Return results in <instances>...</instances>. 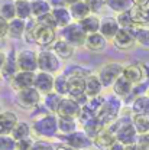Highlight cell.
I'll list each match as a JSON object with an SVG mask.
<instances>
[{
    "label": "cell",
    "instance_id": "cell-18",
    "mask_svg": "<svg viewBox=\"0 0 149 150\" xmlns=\"http://www.w3.org/2000/svg\"><path fill=\"white\" fill-rule=\"evenodd\" d=\"M116 142H117L116 134H114L109 127H104V129L93 139L94 146L98 147V149H101V150H107L113 143H116Z\"/></svg>",
    "mask_w": 149,
    "mask_h": 150
},
{
    "label": "cell",
    "instance_id": "cell-43",
    "mask_svg": "<svg viewBox=\"0 0 149 150\" xmlns=\"http://www.w3.org/2000/svg\"><path fill=\"white\" fill-rule=\"evenodd\" d=\"M38 28V20L35 18H31L26 20V29H25V35L23 40L28 43H35V30Z\"/></svg>",
    "mask_w": 149,
    "mask_h": 150
},
{
    "label": "cell",
    "instance_id": "cell-51",
    "mask_svg": "<svg viewBox=\"0 0 149 150\" xmlns=\"http://www.w3.org/2000/svg\"><path fill=\"white\" fill-rule=\"evenodd\" d=\"M34 139H26V140H22V142H18V150H31L32 149V144H34Z\"/></svg>",
    "mask_w": 149,
    "mask_h": 150
},
{
    "label": "cell",
    "instance_id": "cell-29",
    "mask_svg": "<svg viewBox=\"0 0 149 150\" xmlns=\"http://www.w3.org/2000/svg\"><path fill=\"white\" fill-rule=\"evenodd\" d=\"M25 29H26V20L15 18L13 20L9 22V33H7V36L12 38V39H23Z\"/></svg>",
    "mask_w": 149,
    "mask_h": 150
},
{
    "label": "cell",
    "instance_id": "cell-40",
    "mask_svg": "<svg viewBox=\"0 0 149 150\" xmlns=\"http://www.w3.org/2000/svg\"><path fill=\"white\" fill-rule=\"evenodd\" d=\"M133 35L136 38V43L145 49H149V28H135Z\"/></svg>",
    "mask_w": 149,
    "mask_h": 150
},
{
    "label": "cell",
    "instance_id": "cell-22",
    "mask_svg": "<svg viewBox=\"0 0 149 150\" xmlns=\"http://www.w3.org/2000/svg\"><path fill=\"white\" fill-rule=\"evenodd\" d=\"M103 84L98 78L97 72L88 75L86 78V94L88 95V98H94V97H98L101 95V91H103Z\"/></svg>",
    "mask_w": 149,
    "mask_h": 150
},
{
    "label": "cell",
    "instance_id": "cell-62",
    "mask_svg": "<svg viewBox=\"0 0 149 150\" xmlns=\"http://www.w3.org/2000/svg\"><path fill=\"white\" fill-rule=\"evenodd\" d=\"M146 95H148V97H149V90H148V94H146Z\"/></svg>",
    "mask_w": 149,
    "mask_h": 150
},
{
    "label": "cell",
    "instance_id": "cell-54",
    "mask_svg": "<svg viewBox=\"0 0 149 150\" xmlns=\"http://www.w3.org/2000/svg\"><path fill=\"white\" fill-rule=\"evenodd\" d=\"M107 150H126V146H125V144H122L120 142H116V143H113Z\"/></svg>",
    "mask_w": 149,
    "mask_h": 150
},
{
    "label": "cell",
    "instance_id": "cell-46",
    "mask_svg": "<svg viewBox=\"0 0 149 150\" xmlns=\"http://www.w3.org/2000/svg\"><path fill=\"white\" fill-rule=\"evenodd\" d=\"M84 1L90 7L93 15H98L103 10V7L106 6V0H84Z\"/></svg>",
    "mask_w": 149,
    "mask_h": 150
},
{
    "label": "cell",
    "instance_id": "cell-37",
    "mask_svg": "<svg viewBox=\"0 0 149 150\" xmlns=\"http://www.w3.org/2000/svg\"><path fill=\"white\" fill-rule=\"evenodd\" d=\"M52 12V7L51 4L48 3V0H36V1H32V18L39 19L48 13Z\"/></svg>",
    "mask_w": 149,
    "mask_h": 150
},
{
    "label": "cell",
    "instance_id": "cell-7",
    "mask_svg": "<svg viewBox=\"0 0 149 150\" xmlns=\"http://www.w3.org/2000/svg\"><path fill=\"white\" fill-rule=\"evenodd\" d=\"M56 139H59L65 146H68L70 149L73 150H86L88 147H91V146H94L93 139L88 137L83 130H77L74 133H71V134H67V136L58 134Z\"/></svg>",
    "mask_w": 149,
    "mask_h": 150
},
{
    "label": "cell",
    "instance_id": "cell-56",
    "mask_svg": "<svg viewBox=\"0 0 149 150\" xmlns=\"http://www.w3.org/2000/svg\"><path fill=\"white\" fill-rule=\"evenodd\" d=\"M67 1V6L70 7V6H73V4H77V3H80V1H84V0H65Z\"/></svg>",
    "mask_w": 149,
    "mask_h": 150
},
{
    "label": "cell",
    "instance_id": "cell-3",
    "mask_svg": "<svg viewBox=\"0 0 149 150\" xmlns=\"http://www.w3.org/2000/svg\"><path fill=\"white\" fill-rule=\"evenodd\" d=\"M122 107H123V100L119 98L117 95L110 94L106 97V101L103 104V107L100 108V111L97 112V118L98 121L107 127L110 126L113 121H116L119 117H120V111H122Z\"/></svg>",
    "mask_w": 149,
    "mask_h": 150
},
{
    "label": "cell",
    "instance_id": "cell-1",
    "mask_svg": "<svg viewBox=\"0 0 149 150\" xmlns=\"http://www.w3.org/2000/svg\"><path fill=\"white\" fill-rule=\"evenodd\" d=\"M110 130L116 134L117 142H120L125 146H130V144H136L138 143V131L133 126L132 121V115H120L116 121H113L110 126H107Z\"/></svg>",
    "mask_w": 149,
    "mask_h": 150
},
{
    "label": "cell",
    "instance_id": "cell-57",
    "mask_svg": "<svg viewBox=\"0 0 149 150\" xmlns=\"http://www.w3.org/2000/svg\"><path fill=\"white\" fill-rule=\"evenodd\" d=\"M126 150H142L139 146H138V143L136 144H130V146H126Z\"/></svg>",
    "mask_w": 149,
    "mask_h": 150
},
{
    "label": "cell",
    "instance_id": "cell-34",
    "mask_svg": "<svg viewBox=\"0 0 149 150\" xmlns=\"http://www.w3.org/2000/svg\"><path fill=\"white\" fill-rule=\"evenodd\" d=\"M58 130L59 134H71L78 130V120L68 118V117H58Z\"/></svg>",
    "mask_w": 149,
    "mask_h": 150
},
{
    "label": "cell",
    "instance_id": "cell-8",
    "mask_svg": "<svg viewBox=\"0 0 149 150\" xmlns=\"http://www.w3.org/2000/svg\"><path fill=\"white\" fill-rule=\"evenodd\" d=\"M42 100H43V95L35 87L18 91L15 95V103L20 108H25V110H34L39 104H42Z\"/></svg>",
    "mask_w": 149,
    "mask_h": 150
},
{
    "label": "cell",
    "instance_id": "cell-14",
    "mask_svg": "<svg viewBox=\"0 0 149 150\" xmlns=\"http://www.w3.org/2000/svg\"><path fill=\"white\" fill-rule=\"evenodd\" d=\"M54 85H55V75L48 74V72H42V71H36L34 87L42 95L52 93L54 91Z\"/></svg>",
    "mask_w": 149,
    "mask_h": 150
},
{
    "label": "cell",
    "instance_id": "cell-38",
    "mask_svg": "<svg viewBox=\"0 0 149 150\" xmlns=\"http://www.w3.org/2000/svg\"><path fill=\"white\" fill-rule=\"evenodd\" d=\"M16 18L23 20H29L32 18V1L16 0Z\"/></svg>",
    "mask_w": 149,
    "mask_h": 150
},
{
    "label": "cell",
    "instance_id": "cell-48",
    "mask_svg": "<svg viewBox=\"0 0 149 150\" xmlns=\"http://www.w3.org/2000/svg\"><path fill=\"white\" fill-rule=\"evenodd\" d=\"M36 20H38V23L42 25V26H48V28H52V29L58 30V26H56V22H55V19H54V16H52V13H48V15L36 19Z\"/></svg>",
    "mask_w": 149,
    "mask_h": 150
},
{
    "label": "cell",
    "instance_id": "cell-33",
    "mask_svg": "<svg viewBox=\"0 0 149 150\" xmlns=\"http://www.w3.org/2000/svg\"><path fill=\"white\" fill-rule=\"evenodd\" d=\"M106 7H109L116 15H120L125 12H130L133 9V3L132 0H106Z\"/></svg>",
    "mask_w": 149,
    "mask_h": 150
},
{
    "label": "cell",
    "instance_id": "cell-20",
    "mask_svg": "<svg viewBox=\"0 0 149 150\" xmlns=\"http://www.w3.org/2000/svg\"><path fill=\"white\" fill-rule=\"evenodd\" d=\"M107 43H109V40L103 36L100 32H97V33H91V35L87 36L84 48L91 51V52H101V51L106 49Z\"/></svg>",
    "mask_w": 149,
    "mask_h": 150
},
{
    "label": "cell",
    "instance_id": "cell-21",
    "mask_svg": "<svg viewBox=\"0 0 149 150\" xmlns=\"http://www.w3.org/2000/svg\"><path fill=\"white\" fill-rule=\"evenodd\" d=\"M51 49L55 52L56 55L59 56L62 61H67V59H71L75 54V48L73 45H70L68 42L62 40V39H56L54 42V45L51 46Z\"/></svg>",
    "mask_w": 149,
    "mask_h": 150
},
{
    "label": "cell",
    "instance_id": "cell-16",
    "mask_svg": "<svg viewBox=\"0 0 149 150\" xmlns=\"http://www.w3.org/2000/svg\"><path fill=\"white\" fill-rule=\"evenodd\" d=\"M19 123L18 114L13 111H3L0 114V136H10L13 129Z\"/></svg>",
    "mask_w": 149,
    "mask_h": 150
},
{
    "label": "cell",
    "instance_id": "cell-49",
    "mask_svg": "<svg viewBox=\"0 0 149 150\" xmlns=\"http://www.w3.org/2000/svg\"><path fill=\"white\" fill-rule=\"evenodd\" d=\"M9 33V22L0 16V39H4Z\"/></svg>",
    "mask_w": 149,
    "mask_h": 150
},
{
    "label": "cell",
    "instance_id": "cell-28",
    "mask_svg": "<svg viewBox=\"0 0 149 150\" xmlns=\"http://www.w3.org/2000/svg\"><path fill=\"white\" fill-rule=\"evenodd\" d=\"M68 9H70L71 18H73L74 22H81V20H84L86 18H88L90 15H93L91 10H90V7L86 4V1H80L77 4H73Z\"/></svg>",
    "mask_w": 149,
    "mask_h": 150
},
{
    "label": "cell",
    "instance_id": "cell-27",
    "mask_svg": "<svg viewBox=\"0 0 149 150\" xmlns=\"http://www.w3.org/2000/svg\"><path fill=\"white\" fill-rule=\"evenodd\" d=\"M52 16L55 19L56 26H58V30L71 25L74 20L71 18V13H70V9L68 7H58V9H52Z\"/></svg>",
    "mask_w": 149,
    "mask_h": 150
},
{
    "label": "cell",
    "instance_id": "cell-25",
    "mask_svg": "<svg viewBox=\"0 0 149 150\" xmlns=\"http://www.w3.org/2000/svg\"><path fill=\"white\" fill-rule=\"evenodd\" d=\"M83 94H86V78L83 76L68 78V97L77 98Z\"/></svg>",
    "mask_w": 149,
    "mask_h": 150
},
{
    "label": "cell",
    "instance_id": "cell-52",
    "mask_svg": "<svg viewBox=\"0 0 149 150\" xmlns=\"http://www.w3.org/2000/svg\"><path fill=\"white\" fill-rule=\"evenodd\" d=\"M48 3L51 4L52 9H58V7H68L65 0H48Z\"/></svg>",
    "mask_w": 149,
    "mask_h": 150
},
{
    "label": "cell",
    "instance_id": "cell-41",
    "mask_svg": "<svg viewBox=\"0 0 149 150\" xmlns=\"http://www.w3.org/2000/svg\"><path fill=\"white\" fill-rule=\"evenodd\" d=\"M103 129H104V126L98 121L97 117H94L93 120H90L88 123H86V124L83 126V131H84L88 137H91V139H94Z\"/></svg>",
    "mask_w": 149,
    "mask_h": 150
},
{
    "label": "cell",
    "instance_id": "cell-30",
    "mask_svg": "<svg viewBox=\"0 0 149 150\" xmlns=\"http://www.w3.org/2000/svg\"><path fill=\"white\" fill-rule=\"evenodd\" d=\"M65 76L71 78V76H83V78H87L88 75L94 74V71L88 67H83V65H77V64H73V65H67L62 72Z\"/></svg>",
    "mask_w": 149,
    "mask_h": 150
},
{
    "label": "cell",
    "instance_id": "cell-17",
    "mask_svg": "<svg viewBox=\"0 0 149 150\" xmlns=\"http://www.w3.org/2000/svg\"><path fill=\"white\" fill-rule=\"evenodd\" d=\"M120 30V26L117 23V20L114 16H104L101 18V23H100V33L106 38L107 40L112 42L113 38L117 35V32Z\"/></svg>",
    "mask_w": 149,
    "mask_h": 150
},
{
    "label": "cell",
    "instance_id": "cell-2",
    "mask_svg": "<svg viewBox=\"0 0 149 150\" xmlns=\"http://www.w3.org/2000/svg\"><path fill=\"white\" fill-rule=\"evenodd\" d=\"M32 134L36 136V139L42 140H48V139H54L59 134L58 130V115L56 114H46L43 117H39L36 120H34L32 123Z\"/></svg>",
    "mask_w": 149,
    "mask_h": 150
},
{
    "label": "cell",
    "instance_id": "cell-36",
    "mask_svg": "<svg viewBox=\"0 0 149 150\" xmlns=\"http://www.w3.org/2000/svg\"><path fill=\"white\" fill-rule=\"evenodd\" d=\"M62 98H64V97H61L59 94H56L55 91H52V93L43 95L42 104L46 107V110H48L49 112L56 114L58 108H59V104H61V101H62Z\"/></svg>",
    "mask_w": 149,
    "mask_h": 150
},
{
    "label": "cell",
    "instance_id": "cell-61",
    "mask_svg": "<svg viewBox=\"0 0 149 150\" xmlns=\"http://www.w3.org/2000/svg\"><path fill=\"white\" fill-rule=\"evenodd\" d=\"M29 1H36V0H29Z\"/></svg>",
    "mask_w": 149,
    "mask_h": 150
},
{
    "label": "cell",
    "instance_id": "cell-59",
    "mask_svg": "<svg viewBox=\"0 0 149 150\" xmlns=\"http://www.w3.org/2000/svg\"><path fill=\"white\" fill-rule=\"evenodd\" d=\"M3 51V39H0V52Z\"/></svg>",
    "mask_w": 149,
    "mask_h": 150
},
{
    "label": "cell",
    "instance_id": "cell-47",
    "mask_svg": "<svg viewBox=\"0 0 149 150\" xmlns=\"http://www.w3.org/2000/svg\"><path fill=\"white\" fill-rule=\"evenodd\" d=\"M31 150H55L54 144L48 140H42V139H36L32 144Z\"/></svg>",
    "mask_w": 149,
    "mask_h": 150
},
{
    "label": "cell",
    "instance_id": "cell-53",
    "mask_svg": "<svg viewBox=\"0 0 149 150\" xmlns=\"http://www.w3.org/2000/svg\"><path fill=\"white\" fill-rule=\"evenodd\" d=\"M6 61H7V52H0V72L3 71L4 65H6Z\"/></svg>",
    "mask_w": 149,
    "mask_h": 150
},
{
    "label": "cell",
    "instance_id": "cell-13",
    "mask_svg": "<svg viewBox=\"0 0 149 150\" xmlns=\"http://www.w3.org/2000/svg\"><path fill=\"white\" fill-rule=\"evenodd\" d=\"M112 43H113V46L116 49H119V51H129L135 45H138L133 32L128 30V29H120L117 32V35L113 38Z\"/></svg>",
    "mask_w": 149,
    "mask_h": 150
},
{
    "label": "cell",
    "instance_id": "cell-35",
    "mask_svg": "<svg viewBox=\"0 0 149 150\" xmlns=\"http://www.w3.org/2000/svg\"><path fill=\"white\" fill-rule=\"evenodd\" d=\"M0 16L7 22L16 18V0H0Z\"/></svg>",
    "mask_w": 149,
    "mask_h": 150
},
{
    "label": "cell",
    "instance_id": "cell-5",
    "mask_svg": "<svg viewBox=\"0 0 149 150\" xmlns=\"http://www.w3.org/2000/svg\"><path fill=\"white\" fill-rule=\"evenodd\" d=\"M87 33L83 30V28L80 26L78 22H73L71 25L62 28L58 30V39H62L65 42H68L70 45H73L74 48H80L86 45L87 40Z\"/></svg>",
    "mask_w": 149,
    "mask_h": 150
},
{
    "label": "cell",
    "instance_id": "cell-24",
    "mask_svg": "<svg viewBox=\"0 0 149 150\" xmlns=\"http://www.w3.org/2000/svg\"><path fill=\"white\" fill-rule=\"evenodd\" d=\"M19 72V67H18V61H16V54L15 51H7V61H6V65L3 68V71L0 72L1 78H6L7 81H10L12 76Z\"/></svg>",
    "mask_w": 149,
    "mask_h": 150
},
{
    "label": "cell",
    "instance_id": "cell-19",
    "mask_svg": "<svg viewBox=\"0 0 149 150\" xmlns=\"http://www.w3.org/2000/svg\"><path fill=\"white\" fill-rule=\"evenodd\" d=\"M133 84H132L129 79H126L123 75L114 82V85L112 87V91L114 95H117L119 98H122V100H128V98H130L132 95V91H133Z\"/></svg>",
    "mask_w": 149,
    "mask_h": 150
},
{
    "label": "cell",
    "instance_id": "cell-11",
    "mask_svg": "<svg viewBox=\"0 0 149 150\" xmlns=\"http://www.w3.org/2000/svg\"><path fill=\"white\" fill-rule=\"evenodd\" d=\"M35 75L36 72H28V71H19L15 76L10 78V87L13 91H22V90H26V88H31L34 87L35 84Z\"/></svg>",
    "mask_w": 149,
    "mask_h": 150
},
{
    "label": "cell",
    "instance_id": "cell-4",
    "mask_svg": "<svg viewBox=\"0 0 149 150\" xmlns=\"http://www.w3.org/2000/svg\"><path fill=\"white\" fill-rule=\"evenodd\" d=\"M64 69V62L55 52L49 49H42L38 52V71L58 75Z\"/></svg>",
    "mask_w": 149,
    "mask_h": 150
},
{
    "label": "cell",
    "instance_id": "cell-55",
    "mask_svg": "<svg viewBox=\"0 0 149 150\" xmlns=\"http://www.w3.org/2000/svg\"><path fill=\"white\" fill-rule=\"evenodd\" d=\"M133 6H138V7H145L149 6V0H132Z\"/></svg>",
    "mask_w": 149,
    "mask_h": 150
},
{
    "label": "cell",
    "instance_id": "cell-58",
    "mask_svg": "<svg viewBox=\"0 0 149 150\" xmlns=\"http://www.w3.org/2000/svg\"><path fill=\"white\" fill-rule=\"evenodd\" d=\"M55 150H73V149H70V147H68V146H65V144H61V146L55 147Z\"/></svg>",
    "mask_w": 149,
    "mask_h": 150
},
{
    "label": "cell",
    "instance_id": "cell-9",
    "mask_svg": "<svg viewBox=\"0 0 149 150\" xmlns=\"http://www.w3.org/2000/svg\"><path fill=\"white\" fill-rule=\"evenodd\" d=\"M56 39H58V32L55 29L38 23V28L35 30V45L41 46L42 49H49Z\"/></svg>",
    "mask_w": 149,
    "mask_h": 150
},
{
    "label": "cell",
    "instance_id": "cell-15",
    "mask_svg": "<svg viewBox=\"0 0 149 150\" xmlns=\"http://www.w3.org/2000/svg\"><path fill=\"white\" fill-rule=\"evenodd\" d=\"M123 76L126 79H129L133 85H138V84H140L143 81H148L142 64H128V65H125Z\"/></svg>",
    "mask_w": 149,
    "mask_h": 150
},
{
    "label": "cell",
    "instance_id": "cell-44",
    "mask_svg": "<svg viewBox=\"0 0 149 150\" xmlns=\"http://www.w3.org/2000/svg\"><path fill=\"white\" fill-rule=\"evenodd\" d=\"M114 18H116V20H117V23H119L120 29H128V30H133L135 28H138V26H136V25L133 23V20H132L130 13H129V12H125V13L116 15Z\"/></svg>",
    "mask_w": 149,
    "mask_h": 150
},
{
    "label": "cell",
    "instance_id": "cell-60",
    "mask_svg": "<svg viewBox=\"0 0 149 150\" xmlns=\"http://www.w3.org/2000/svg\"><path fill=\"white\" fill-rule=\"evenodd\" d=\"M1 112H3V110H1V105H0V114H1Z\"/></svg>",
    "mask_w": 149,
    "mask_h": 150
},
{
    "label": "cell",
    "instance_id": "cell-45",
    "mask_svg": "<svg viewBox=\"0 0 149 150\" xmlns=\"http://www.w3.org/2000/svg\"><path fill=\"white\" fill-rule=\"evenodd\" d=\"M0 150H18V142L12 136H0Z\"/></svg>",
    "mask_w": 149,
    "mask_h": 150
},
{
    "label": "cell",
    "instance_id": "cell-63",
    "mask_svg": "<svg viewBox=\"0 0 149 150\" xmlns=\"http://www.w3.org/2000/svg\"><path fill=\"white\" fill-rule=\"evenodd\" d=\"M0 79H1V76H0Z\"/></svg>",
    "mask_w": 149,
    "mask_h": 150
},
{
    "label": "cell",
    "instance_id": "cell-31",
    "mask_svg": "<svg viewBox=\"0 0 149 150\" xmlns=\"http://www.w3.org/2000/svg\"><path fill=\"white\" fill-rule=\"evenodd\" d=\"M16 142H22L26 139H31L32 136V124L26 123V121H19L16 124V127L13 129L12 134H10Z\"/></svg>",
    "mask_w": 149,
    "mask_h": 150
},
{
    "label": "cell",
    "instance_id": "cell-32",
    "mask_svg": "<svg viewBox=\"0 0 149 150\" xmlns=\"http://www.w3.org/2000/svg\"><path fill=\"white\" fill-rule=\"evenodd\" d=\"M80 26L83 28V30L87 33V35H91V33H97L100 32V23H101V19L98 18L97 15H90L88 18H86L84 20L78 22Z\"/></svg>",
    "mask_w": 149,
    "mask_h": 150
},
{
    "label": "cell",
    "instance_id": "cell-23",
    "mask_svg": "<svg viewBox=\"0 0 149 150\" xmlns=\"http://www.w3.org/2000/svg\"><path fill=\"white\" fill-rule=\"evenodd\" d=\"M129 13H130L133 23L138 28H146V26L149 28V6H145V7L133 6V9Z\"/></svg>",
    "mask_w": 149,
    "mask_h": 150
},
{
    "label": "cell",
    "instance_id": "cell-6",
    "mask_svg": "<svg viewBox=\"0 0 149 150\" xmlns=\"http://www.w3.org/2000/svg\"><path fill=\"white\" fill-rule=\"evenodd\" d=\"M123 68L125 65L120 62H107L104 65H101L97 71V75L103 84L104 88H112L114 82L123 75Z\"/></svg>",
    "mask_w": 149,
    "mask_h": 150
},
{
    "label": "cell",
    "instance_id": "cell-10",
    "mask_svg": "<svg viewBox=\"0 0 149 150\" xmlns=\"http://www.w3.org/2000/svg\"><path fill=\"white\" fill-rule=\"evenodd\" d=\"M19 71L36 72L38 71V54L32 49H22L16 54Z\"/></svg>",
    "mask_w": 149,
    "mask_h": 150
},
{
    "label": "cell",
    "instance_id": "cell-39",
    "mask_svg": "<svg viewBox=\"0 0 149 150\" xmlns=\"http://www.w3.org/2000/svg\"><path fill=\"white\" fill-rule=\"evenodd\" d=\"M132 121L139 136L149 133V115H133L132 114Z\"/></svg>",
    "mask_w": 149,
    "mask_h": 150
},
{
    "label": "cell",
    "instance_id": "cell-12",
    "mask_svg": "<svg viewBox=\"0 0 149 150\" xmlns=\"http://www.w3.org/2000/svg\"><path fill=\"white\" fill-rule=\"evenodd\" d=\"M81 105L75 101L74 98L71 97H64L61 104H59V108L56 111L58 117H68V118H75L78 120V115L81 112Z\"/></svg>",
    "mask_w": 149,
    "mask_h": 150
},
{
    "label": "cell",
    "instance_id": "cell-50",
    "mask_svg": "<svg viewBox=\"0 0 149 150\" xmlns=\"http://www.w3.org/2000/svg\"><path fill=\"white\" fill-rule=\"evenodd\" d=\"M138 146L142 150H149V133L138 137Z\"/></svg>",
    "mask_w": 149,
    "mask_h": 150
},
{
    "label": "cell",
    "instance_id": "cell-26",
    "mask_svg": "<svg viewBox=\"0 0 149 150\" xmlns=\"http://www.w3.org/2000/svg\"><path fill=\"white\" fill-rule=\"evenodd\" d=\"M130 111L133 115H149V97L140 95L130 103Z\"/></svg>",
    "mask_w": 149,
    "mask_h": 150
},
{
    "label": "cell",
    "instance_id": "cell-42",
    "mask_svg": "<svg viewBox=\"0 0 149 150\" xmlns=\"http://www.w3.org/2000/svg\"><path fill=\"white\" fill-rule=\"evenodd\" d=\"M54 91L56 94H59L61 97H68V76H65L64 74L55 75Z\"/></svg>",
    "mask_w": 149,
    "mask_h": 150
}]
</instances>
